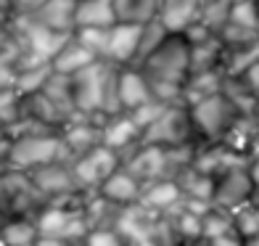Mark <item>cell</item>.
Segmentation results:
<instances>
[{
	"label": "cell",
	"mask_w": 259,
	"mask_h": 246,
	"mask_svg": "<svg viewBox=\"0 0 259 246\" xmlns=\"http://www.w3.org/2000/svg\"><path fill=\"white\" fill-rule=\"evenodd\" d=\"M64 154H66V148H64L61 135H53V133L19 135V138H11L3 167L27 175L40 167H48V164H58V159Z\"/></svg>",
	"instance_id": "6da1fadb"
},
{
	"label": "cell",
	"mask_w": 259,
	"mask_h": 246,
	"mask_svg": "<svg viewBox=\"0 0 259 246\" xmlns=\"http://www.w3.org/2000/svg\"><path fill=\"white\" fill-rule=\"evenodd\" d=\"M188 111H191L193 130H198L209 140H225L241 116V111L233 106V101L225 98L222 93L193 103V106H188Z\"/></svg>",
	"instance_id": "7a4b0ae2"
},
{
	"label": "cell",
	"mask_w": 259,
	"mask_h": 246,
	"mask_svg": "<svg viewBox=\"0 0 259 246\" xmlns=\"http://www.w3.org/2000/svg\"><path fill=\"white\" fill-rule=\"evenodd\" d=\"M114 64L109 61H96L85 66L82 72L69 77V90H72V106L79 114H93L103 111V93L106 82H109Z\"/></svg>",
	"instance_id": "3957f363"
},
{
	"label": "cell",
	"mask_w": 259,
	"mask_h": 246,
	"mask_svg": "<svg viewBox=\"0 0 259 246\" xmlns=\"http://www.w3.org/2000/svg\"><path fill=\"white\" fill-rule=\"evenodd\" d=\"M188 133H193L191 111H188V106H178V103H172V106L164 109V114L143 133V143L146 146H159V148L183 146Z\"/></svg>",
	"instance_id": "277c9868"
},
{
	"label": "cell",
	"mask_w": 259,
	"mask_h": 246,
	"mask_svg": "<svg viewBox=\"0 0 259 246\" xmlns=\"http://www.w3.org/2000/svg\"><path fill=\"white\" fill-rule=\"evenodd\" d=\"M254 188L256 185L251 180L249 170L233 167V170H228L225 175H220V178L214 180L211 207H217V209H241L251 198Z\"/></svg>",
	"instance_id": "5b68a950"
},
{
	"label": "cell",
	"mask_w": 259,
	"mask_h": 246,
	"mask_svg": "<svg viewBox=\"0 0 259 246\" xmlns=\"http://www.w3.org/2000/svg\"><path fill=\"white\" fill-rule=\"evenodd\" d=\"M116 164H119V156L114 151L103 148V146H96L88 154H82L74 159L72 164V178L74 183H85V185H98L109 178V175L116 172Z\"/></svg>",
	"instance_id": "8992f818"
},
{
	"label": "cell",
	"mask_w": 259,
	"mask_h": 246,
	"mask_svg": "<svg viewBox=\"0 0 259 246\" xmlns=\"http://www.w3.org/2000/svg\"><path fill=\"white\" fill-rule=\"evenodd\" d=\"M206 0H159L156 19L169 34H185L201 21Z\"/></svg>",
	"instance_id": "52a82bcc"
},
{
	"label": "cell",
	"mask_w": 259,
	"mask_h": 246,
	"mask_svg": "<svg viewBox=\"0 0 259 246\" xmlns=\"http://www.w3.org/2000/svg\"><path fill=\"white\" fill-rule=\"evenodd\" d=\"M140 34L143 24H124L116 21L109 29V48H106V61L114 66H133L140 48Z\"/></svg>",
	"instance_id": "ba28073f"
},
{
	"label": "cell",
	"mask_w": 259,
	"mask_h": 246,
	"mask_svg": "<svg viewBox=\"0 0 259 246\" xmlns=\"http://www.w3.org/2000/svg\"><path fill=\"white\" fill-rule=\"evenodd\" d=\"M116 98H119L122 114H130L138 106H143V103L154 101L151 88H148V79L133 66H124V69L116 72Z\"/></svg>",
	"instance_id": "9c48e42d"
},
{
	"label": "cell",
	"mask_w": 259,
	"mask_h": 246,
	"mask_svg": "<svg viewBox=\"0 0 259 246\" xmlns=\"http://www.w3.org/2000/svg\"><path fill=\"white\" fill-rule=\"evenodd\" d=\"M74 11H77V0H45L29 16L37 24H42L45 29H53L61 34H74Z\"/></svg>",
	"instance_id": "30bf717a"
},
{
	"label": "cell",
	"mask_w": 259,
	"mask_h": 246,
	"mask_svg": "<svg viewBox=\"0 0 259 246\" xmlns=\"http://www.w3.org/2000/svg\"><path fill=\"white\" fill-rule=\"evenodd\" d=\"M116 24L111 0H77L74 11V29H111Z\"/></svg>",
	"instance_id": "8fae6325"
},
{
	"label": "cell",
	"mask_w": 259,
	"mask_h": 246,
	"mask_svg": "<svg viewBox=\"0 0 259 246\" xmlns=\"http://www.w3.org/2000/svg\"><path fill=\"white\" fill-rule=\"evenodd\" d=\"M169 161H167V148L159 146H143V151H138L135 159L127 164V172L135 180H161V175L167 172Z\"/></svg>",
	"instance_id": "7c38bea8"
},
{
	"label": "cell",
	"mask_w": 259,
	"mask_h": 246,
	"mask_svg": "<svg viewBox=\"0 0 259 246\" xmlns=\"http://www.w3.org/2000/svg\"><path fill=\"white\" fill-rule=\"evenodd\" d=\"M27 178L40 196H58V193H69L74 188L72 170H64V167H58V164H48V167L27 172Z\"/></svg>",
	"instance_id": "4fadbf2b"
},
{
	"label": "cell",
	"mask_w": 259,
	"mask_h": 246,
	"mask_svg": "<svg viewBox=\"0 0 259 246\" xmlns=\"http://www.w3.org/2000/svg\"><path fill=\"white\" fill-rule=\"evenodd\" d=\"M140 135L143 133L130 119V114H116V116H109V122L101 127V146L116 154V151L133 146Z\"/></svg>",
	"instance_id": "5bb4252c"
},
{
	"label": "cell",
	"mask_w": 259,
	"mask_h": 246,
	"mask_svg": "<svg viewBox=\"0 0 259 246\" xmlns=\"http://www.w3.org/2000/svg\"><path fill=\"white\" fill-rule=\"evenodd\" d=\"M101 193L106 201H114V204H135L140 201V183L130 175L127 170H116L114 175H109L103 183H101Z\"/></svg>",
	"instance_id": "9a60e30c"
},
{
	"label": "cell",
	"mask_w": 259,
	"mask_h": 246,
	"mask_svg": "<svg viewBox=\"0 0 259 246\" xmlns=\"http://www.w3.org/2000/svg\"><path fill=\"white\" fill-rule=\"evenodd\" d=\"M98 58L93 56L90 51H85L82 45L72 37L61 51H58V56L51 61V69H53V74H61V77H72V74H77V72H82L85 66H90V64H96Z\"/></svg>",
	"instance_id": "2e32d148"
},
{
	"label": "cell",
	"mask_w": 259,
	"mask_h": 246,
	"mask_svg": "<svg viewBox=\"0 0 259 246\" xmlns=\"http://www.w3.org/2000/svg\"><path fill=\"white\" fill-rule=\"evenodd\" d=\"M180 198H183V191L178 180L161 178L156 183H151V188L140 196V204H143V209H151V212H164V209H172Z\"/></svg>",
	"instance_id": "e0dca14e"
},
{
	"label": "cell",
	"mask_w": 259,
	"mask_h": 246,
	"mask_svg": "<svg viewBox=\"0 0 259 246\" xmlns=\"http://www.w3.org/2000/svg\"><path fill=\"white\" fill-rule=\"evenodd\" d=\"M116 21L124 24H148L159 14V0H111Z\"/></svg>",
	"instance_id": "ac0fdd59"
},
{
	"label": "cell",
	"mask_w": 259,
	"mask_h": 246,
	"mask_svg": "<svg viewBox=\"0 0 259 246\" xmlns=\"http://www.w3.org/2000/svg\"><path fill=\"white\" fill-rule=\"evenodd\" d=\"M37 238L34 220L29 217H11L0 225V246H34Z\"/></svg>",
	"instance_id": "d6986e66"
},
{
	"label": "cell",
	"mask_w": 259,
	"mask_h": 246,
	"mask_svg": "<svg viewBox=\"0 0 259 246\" xmlns=\"http://www.w3.org/2000/svg\"><path fill=\"white\" fill-rule=\"evenodd\" d=\"M51 74H53L51 64L34 66V69H21V72H16L14 90L19 93L21 98H29V96H34V93H40L45 88V82L51 79Z\"/></svg>",
	"instance_id": "ffe728a7"
},
{
	"label": "cell",
	"mask_w": 259,
	"mask_h": 246,
	"mask_svg": "<svg viewBox=\"0 0 259 246\" xmlns=\"http://www.w3.org/2000/svg\"><path fill=\"white\" fill-rule=\"evenodd\" d=\"M21 116H24V98L11 88V90H0V127L8 130L14 127Z\"/></svg>",
	"instance_id": "44dd1931"
},
{
	"label": "cell",
	"mask_w": 259,
	"mask_h": 246,
	"mask_svg": "<svg viewBox=\"0 0 259 246\" xmlns=\"http://www.w3.org/2000/svg\"><path fill=\"white\" fill-rule=\"evenodd\" d=\"M72 37L82 45L85 51H90L98 61H106V48H109V29H74Z\"/></svg>",
	"instance_id": "7402d4cb"
},
{
	"label": "cell",
	"mask_w": 259,
	"mask_h": 246,
	"mask_svg": "<svg viewBox=\"0 0 259 246\" xmlns=\"http://www.w3.org/2000/svg\"><path fill=\"white\" fill-rule=\"evenodd\" d=\"M230 24L235 27H243V29H254L259 32V8L254 0H238L230 11Z\"/></svg>",
	"instance_id": "603a6c76"
},
{
	"label": "cell",
	"mask_w": 259,
	"mask_h": 246,
	"mask_svg": "<svg viewBox=\"0 0 259 246\" xmlns=\"http://www.w3.org/2000/svg\"><path fill=\"white\" fill-rule=\"evenodd\" d=\"M164 109H167V103H159V101H148V103H143V106H138L135 111H130V119L135 122V127L140 133H146L151 125H154L159 116L164 114ZM143 138V135H140Z\"/></svg>",
	"instance_id": "cb8c5ba5"
},
{
	"label": "cell",
	"mask_w": 259,
	"mask_h": 246,
	"mask_svg": "<svg viewBox=\"0 0 259 246\" xmlns=\"http://www.w3.org/2000/svg\"><path fill=\"white\" fill-rule=\"evenodd\" d=\"M82 246H127V243L114 228H93L85 236Z\"/></svg>",
	"instance_id": "d4e9b609"
},
{
	"label": "cell",
	"mask_w": 259,
	"mask_h": 246,
	"mask_svg": "<svg viewBox=\"0 0 259 246\" xmlns=\"http://www.w3.org/2000/svg\"><path fill=\"white\" fill-rule=\"evenodd\" d=\"M8 3H11V11H14V14H34L45 0H8Z\"/></svg>",
	"instance_id": "484cf974"
},
{
	"label": "cell",
	"mask_w": 259,
	"mask_h": 246,
	"mask_svg": "<svg viewBox=\"0 0 259 246\" xmlns=\"http://www.w3.org/2000/svg\"><path fill=\"white\" fill-rule=\"evenodd\" d=\"M206 246H243L238 236H225V238H206Z\"/></svg>",
	"instance_id": "4316f807"
},
{
	"label": "cell",
	"mask_w": 259,
	"mask_h": 246,
	"mask_svg": "<svg viewBox=\"0 0 259 246\" xmlns=\"http://www.w3.org/2000/svg\"><path fill=\"white\" fill-rule=\"evenodd\" d=\"M249 175H251V180H254V185H256V188H259V159L254 161V167L249 170Z\"/></svg>",
	"instance_id": "83f0119b"
},
{
	"label": "cell",
	"mask_w": 259,
	"mask_h": 246,
	"mask_svg": "<svg viewBox=\"0 0 259 246\" xmlns=\"http://www.w3.org/2000/svg\"><path fill=\"white\" fill-rule=\"evenodd\" d=\"M6 27H8V24H6V16L0 14V37H3V34H6Z\"/></svg>",
	"instance_id": "f1b7e54d"
},
{
	"label": "cell",
	"mask_w": 259,
	"mask_h": 246,
	"mask_svg": "<svg viewBox=\"0 0 259 246\" xmlns=\"http://www.w3.org/2000/svg\"><path fill=\"white\" fill-rule=\"evenodd\" d=\"M66 246H77V243H66Z\"/></svg>",
	"instance_id": "f546056e"
}]
</instances>
